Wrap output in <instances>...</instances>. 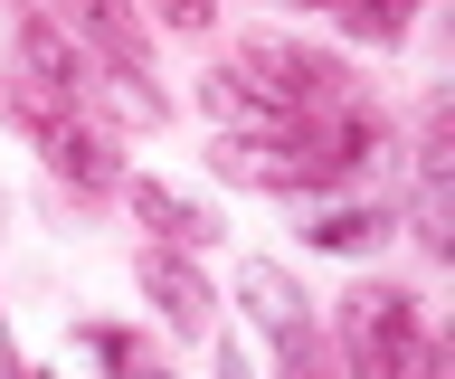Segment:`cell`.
<instances>
[{
	"mask_svg": "<svg viewBox=\"0 0 455 379\" xmlns=\"http://www.w3.org/2000/svg\"><path fill=\"white\" fill-rule=\"evenodd\" d=\"M228 76L237 86H256L266 105H284V114H332V105H351V76H341L323 48H294V38H247L237 58H228Z\"/></svg>",
	"mask_w": 455,
	"mask_h": 379,
	"instance_id": "cell-1",
	"label": "cell"
},
{
	"mask_svg": "<svg viewBox=\"0 0 455 379\" xmlns=\"http://www.w3.org/2000/svg\"><path fill=\"white\" fill-rule=\"evenodd\" d=\"M209 171L237 180V190H275V200H313V190H332L323 152L294 143V133H219V143H209Z\"/></svg>",
	"mask_w": 455,
	"mask_h": 379,
	"instance_id": "cell-2",
	"label": "cell"
},
{
	"mask_svg": "<svg viewBox=\"0 0 455 379\" xmlns=\"http://www.w3.org/2000/svg\"><path fill=\"white\" fill-rule=\"evenodd\" d=\"M341 351H351V370L427 360V342H418V294H408V285H351V294H341Z\"/></svg>",
	"mask_w": 455,
	"mask_h": 379,
	"instance_id": "cell-3",
	"label": "cell"
},
{
	"mask_svg": "<svg viewBox=\"0 0 455 379\" xmlns=\"http://www.w3.org/2000/svg\"><path fill=\"white\" fill-rule=\"evenodd\" d=\"M133 275H142V304H152L180 342H209V304H219V294H209V275L190 265V247H162V237H152L133 257Z\"/></svg>",
	"mask_w": 455,
	"mask_h": 379,
	"instance_id": "cell-4",
	"label": "cell"
},
{
	"mask_svg": "<svg viewBox=\"0 0 455 379\" xmlns=\"http://www.w3.org/2000/svg\"><path fill=\"white\" fill-rule=\"evenodd\" d=\"M76 105L95 123H114V133H162L171 123V105H162V86L142 76L133 58H85V86H76Z\"/></svg>",
	"mask_w": 455,
	"mask_h": 379,
	"instance_id": "cell-5",
	"label": "cell"
},
{
	"mask_svg": "<svg viewBox=\"0 0 455 379\" xmlns=\"http://www.w3.org/2000/svg\"><path fill=\"white\" fill-rule=\"evenodd\" d=\"M237 304H247V322L284 351V360H313V313H304V285H294L284 265L247 257V265H237Z\"/></svg>",
	"mask_w": 455,
	"mask_h": 379,
	"instance_id": "cell-6",
	"label": "cell"
},
{
	"mask_svg": "<svg viewBox=\"0 0 455 379\" xmlns=\"http://www.w3.org/2000/svg\"><path fill=\"white\" fill-rule=\"evenodd\" d=\"M114 190L133 200V218L162 237V247H219V237H228L219 209H199L190 190H171V180H114Z\"/></svg>",
	"mask_w": 455,
	"mask_h": 379,
	"instance_id": "cell-7",
	"label": "cell"
},
{
	"mask_svg": "<svg viewBox=\"0 0 455 379\" xmlns=\"http://www.w3.org/2000/svg\"><path fill=\"white\" fill-rule=\"evenodd\" d=\"M20 86L67 95V105H76V86H85V48H76V29H57L48 10H28V20H20Z\"/></svg>",
	"mask_w": 455,
	"mask_h": 379,
	"instance_id": "cell-8",
	"label": "cell"
},
{
	"mask_svg": "<svg viewBox=\"0 0 455 379\" xmlns=\"http://www.w3.org/2000/svg\"><path fill=\"white\" fill-rule=\"evenodd\" d=\"M398 218H389V200H323L304 218V247H323V257H361V247H379Z\"/></svg>",
	"mask_w": 455,
	"mask_h": 379,
	"instance_id": "cell-9",
	"label": "cell"
},
{
	"mask_svg": "<svg viewBox=\"0 0 455 379\" xmlns=\"http://www.w3.org/2000/svg\"><path fill=\"white\" fill-rule=\"evenodd\" d=\"M199 114L219 123V133H294V114H284V105H266L256 86H237L228 67H209V76H199Z\"/></svg>",
	"mask_w": 455,
	"mask_h": 379,
	"instance_id": "cell-10",
	"label": "cell"
},
{
	"mask_svg": "<svg viewBox=\"0 0 455 379\" xmlns=\"http://www.w3.org/2000/svg\"><path fill=\"white\" fill-rule=\"evenodd\" d=\"M67 10L85 20V38H95L105 58H133V67H142V29H133V10H124V0H67Z\"/></svg>",
	"mask_w": 455,
	"mask_h": 379,
	"instance_id": "cell-11",
	"label": "cell"
},
{
	"mask_svg": "<svg viewBox=\"0 0 455 379\" xmlns=\"http://www.w3.org/2000/svg\"><path fill=\"white\" fill-rule=\"evenodd\" d=\"M341 20H351L361 38H379V48H398L408 20H418V0H341Z\"/></svg>",
	"mask_w": 455,
	"mask_h": 379,
	"instance_id": "cell-12",
	"label": "cell"
},
{
	"mask_svg": "<svg viewBox=\"0 0 455 379\" xmlns=\"http://www.w3.org/2000/svg\"><path fill=\"white\" fill-rule=\"evenodd\" d=\"M76 351H95V360H114V370H133V360H142L133 332H105V322H95V332H76Z\"/></svg>",
	"mask_w": 455,
	"mask_h": 379,
	"instance_id": "cell-13",
	"label": "cell"
},
{
	"mask_svg": "<svg viewBox=\"0 0 455 379\" xmlns=\"http://www.w3.org/2000/svg\"><path fill=\"white\" fill-rule=\"evenodd\" d=\"M152 20H162V29H180V38H199L219 10H209V0H152Z\"/></svg>",
	"mask_w": 455,
	"mask_h": 379,
	"instance_id": "cell-14",
	"label": "cell"
},
{
	"mask_svg": "<svg viewBox=\"0 0 455 379\" xmlns=\"http://www.w3.org/2000/svg\"><path fill=\"white\" fill-rule=\"evenodd\" d=\"M10 370H20V342H10V322H0V379H10Z\"/></svg>",
	"mask_w": 455,
	"mask_h": 379,
	"instance_id": "cell-15",
	"label": "cell"
}]
</instances>
